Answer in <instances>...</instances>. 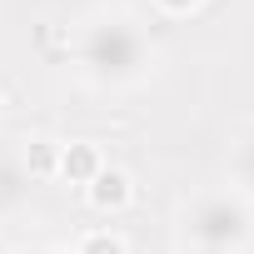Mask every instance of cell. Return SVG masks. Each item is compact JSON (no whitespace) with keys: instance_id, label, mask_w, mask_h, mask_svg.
Masks as SVG:
<instances>
[{"instance_id":"1","label":"cell","mask_w":254,"mask_h":254,"mask_svg":"<svg viewBox=\"0 0 254 254\" xmlns=\"http://www.w3.org/2000/svg\"><path fill=\"white\" fill-rule=\"evenodd\" d=\"M194 239L209 244V249H224L234 239H244V209L229 204V199H209L194 209Z\"/></svg>"},{"instance_id":"2","label":"cell","mask_w":254,"mask_h":254,"mask_svg":"<svg viewBox=\"0 0 254 254\" xmlns=\"http://www.w3.org/2000/svg\"><path fill=\"white\" fill-rule=\"evenodd\" d=\"M130 194H135V185H130V175L125 170H115V165H105L90 185H85V199L100 209V214H115V209H125L130 204Z\"/></svg>"},{"instance_id":"3","label":"cell","mask_w":254,"mask_h":254,"mask_svg":"<svg viewBox=\"0 0 254 254\" xmlns=\"http://www.w3.org/2000/svg\"><path fill=\"white\" fill-rule=\"evenodd\" d=\"M105 170V155H100V145H90V140H75V145H60V180H70V185H90L95 175Z\"/></svg>"},{"instance_id":"4","label":"cell","mask_w":254,"mask_h":254,"mask_svg":"<svg viewBox=\"0 0 254 254\" xmlns=\"http://www.w3.org/2000/svg\"><path fill=\"white\" fill-rule=\"evenodd\" d=\"M75 254H130V249H125V239H120L115 229H90Z\"/></svg>"},{"instance_id":"5","label":"cell","mask_w":254,"mask_h":254,"mask_svg":"<svg viewBox=\"0 0 254 254\" xmlns=\"http://www.w3.org/2000/svg\"><path fill=\"white\" fill-rule=\"evenodd\" d=\"M25 165H30V175H55V170H60V145H50V140H35Z\"/></svg>"},{"instance_id":"6","label":"cell","mask_w":254,"mask_h":254,"mask_svg":"<svg viewBox=\"0 0 254 254\" xmlns=\"http://www.w3.org/2000/svg\"><path fill=\"white\" fill-rule=\"evenodd\" d=\"M155 5L165 10V15H190V10H199L204 0H155Z\"/></svg>"},{"instance_id":"7","label":"cell","mask_w":254,"mask_h":254,"mask_svg":"<svg viewBox=\"0 0 254 254\" xmlns=\"http://www.w3.org/2000/svg\"><path fill=\"white\" fill-rule=\"evenodd\" d=\"M244 180H249V185H254V145H249V150H244Z\"/></svg>"}]
</instances>
